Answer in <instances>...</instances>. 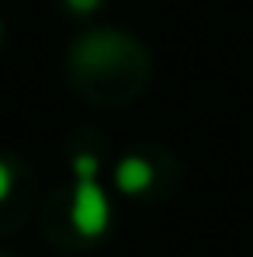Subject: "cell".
Segmentation results:
<instances>
[{
	"instance_id": "cell-1",
	"label": "cell",
	"mask_w": 253,
	"mask_h": 257,
	"mask_svg": "<svg viewBox=\"0 0 253 257\" xmlns=\"http://www.w3.org/2000/svg\"><path fill=\"white\" fill-rule=\"evenodd\" d=\"M108 219H111V205H108V195L104 188L94 181V177H77V188H73V205H70V222L80 236H101L108 229Z\"/></svg>"
},
{
	"instance_id": "cell-3",
	"label": "cell",
	"mask_w": 253,
	"mask_h": 257,
	"mask_svg": "<svg viewBox=\"0 0 253 257\" xmlns=\"http://www.w3.org/2000/svg\"><path fill=\"white\" fill-rule=\"evenodd\" d=\"M73 174H77V177H94V174H97V157H90V153L73 157Z\"/></svg>"
},
{
	"instance_id": "cell-2",
	"label": "cell",
	"mask_w": 253,
	"mask_h": 257,
	"mask_svg": "<svg viewBox=\"0 0 253 257\" xmlns=\"http://www.w3.org/2000/svg\"><path fill=\"white\" fill-rule=\"evenodd\" d=\"M115 184L125 191V195H139L153 184V167L142 160V157H125L115 171Z\"/></svg>"
},
{
	"instance_id": "cell-5",
	"label": "cell",
	"mask_w": 253,
	"mask_h": 257,
	"mask_svg": "<svg viewBox=\"0 0 253 257\" xmlns=\"http://www.w3.org/2000/svg\"><path fill=\"white\" fill-rule=\"evenodd\" d=\"M66 4H70L73 11H94V7H97L101 0H66Z\"/></svg>"
},
{
	"instance_id": "cell-4",
	"label": "cell",
	"mask_w": 253,
	"mask_h": 257,
	"mask_svg": "<svg viewBox=\"0 0 253 257\" xmlns=\"http://www.w3.org/2000/svg\"><path fill=\"white\" fill-rule=\"evenodd\" d=\"M7 191H11V171H7V164L0 160V202L7 198Z\"/></svg>"
}]
</instances>
